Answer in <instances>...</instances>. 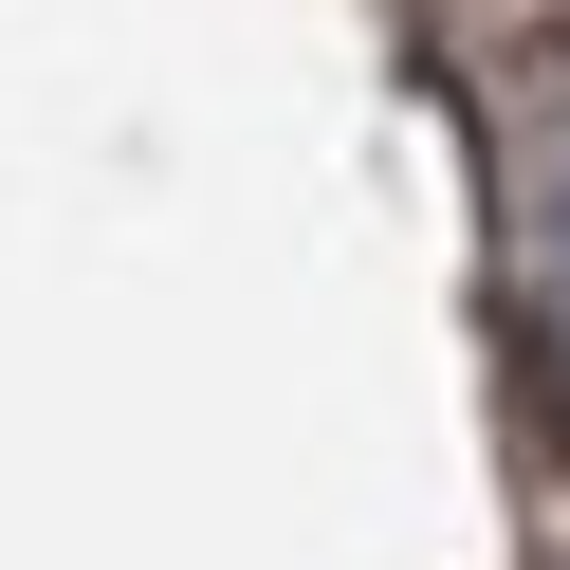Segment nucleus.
Listing matches in <instances>:
<instances>
[{"label": "nucleus", "mask_w": 570, "mask_h": 570, "mask_svg": "<svg viewBox=\"0 0 570 570\" xmlns=\"http://www.w3.org/2000/svg\"><path fill=\"white\" fill-rule=\"evenodd\" d=\"M533 332H552V368H570V111L533 129Z\"/></svg>", "instance_id": "f257e3e1"}]
</instances>
